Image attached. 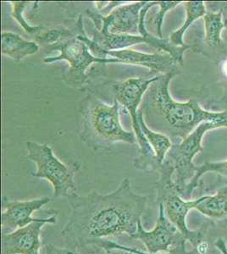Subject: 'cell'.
Masks as SVG:
<instances>
[{"label": "cell", "mask_w": 227, "mask_h": 254, "mask_svg": "<svg viewBox=\"0 0 227 254\" xmlns=\"http://www.w3.org/2000/svg\"><path fill=\"white\" fill-rule=\"evenodd\" d=\"M57 213L2 235V254H40L41 233L46 224L57 223Z\"/></svg>", "instance_id": "obj_12"}, {"label": "cell", "mask_w": 227, "mask_h": 254, "mask_svg": "<svg viewBox=\"0 0 227 254\" xmlns=\"http://www.w3.org/2000/svg\"><path fill=\"white\" fill-rule=\"evenodd\" d=\"M147 1L120 5L104 16L97 9H86V14L92 20L95 29L104 35L139 34L140 11Z\"/></svg>", "instance_id": "obj_10"}, {"label": "cell", "mask_w": 227, "mask_h": 254, "mask_svg": "<svg viewBox=\"0 0 227 254\" xmlns=\"http://www.w3.org/2000/svg\"><path fill=\"white\" fill-rule=\"evenodd\" d=\"M45 254H80V253L70 248H60L52 244H47Z\"/></svg>", "instance_id": "obj_24"}, {"label": "cell", "mask_w": 227, "mask_h": 254, "mask_svg": "<svg viewBox=\"0 0 227 254\" xmlns=\"http://www.w3.org/2000/svg\"><path fill=\"white\" fill-rule=\"evenodd\" d=\"M192 208L214 220L227 217V186L220 188L213 196H204L192 200Z\"/></svg>", "instance_id": "obj_16"}, {"label": "cell", "mask_w": 227, "mask_h": 254, "mask_svg": "<svg viewBox=\"0 0 227 254\" xmlns=\"http://www.w3.org/2000/svg\"><path fill=\"white\" fill-rule=\"evenodd\" d=\"M98 249H103L105 254H143L142 251L134 248H129L120 245L111 241H101L96 247Z\"/></svg>", "instance_id": "obj_23"}, {"label": "cell", "mask_w": 227, "mask_h": 254, "mask_svg": "<svg viewBox=\"0 0 227 254\" xmlns=\"http://www.w3.org/2000/svg\"><path fill=\"white\" fill-rule=\"evenodd\" d=\"M138 121L142 131L155 153L156 160L158 165H162L168 151L170 150L172 146V142L168 136L162 133L153 131L148 127L144 121V113L140 109L138 110Z\"/></svg>", "instance_id": "obj_18"}, {"label": "cell", "mask_w": 227, "mask_h": 254, "mask_svg": "<svg viewBox=\"0 0 227 254\" xmlns=\"http://www.w3.org/2000/svg\"><path fill=\"white\" fill-rule=\"evenodd\" d=\"M105 55L111 58L117 59L125 64H133L146 67L154 75H164L173 73L177 75L181 71V66L176 63L170 55L167 54H146L136 51L134 49H127L121 50L108 51Z\"/></svg>", "instance_id": "obj_13"}, {"label": "cell", "mask_w": 227, "mask_h": 254, "mask_svg": "<svg viewBox=\"0 0 227 254\" xmlns=\"http://www.w3.org/2000/svg\"><path fill=\"white\" fill-rule=\"evenodd\" d=\"M208 172H215L221 177L227 178V160L221 162H205L203 165L198 166L197 173L194 178L187 185L185 190L184 195L182 196L184 199H189L193 190L199 188V182L202 176Z\"/></svg>", "instance_id": "obj_20"}, {"label": "cell", "mask_w": 227, "mask_h": 254, "mask_svg": "<svg viewBox=\"0 0 227 254\" xmlns=\"http://www.w3.org/2000/svg\"><path fill=\"white\" fill-rule=\"evenodd\" d=\"M144 243L147 253L157 254L169 253L187 243L186 237L170 220L167 218L164 206L158 204V217L155 226L151 231H146L142 222L138 224V231L132 237Z\"/></svg>", "instance_id": "obj_11"}, {"label": "cell", "mask_w": 227, "mask_h": 254, "mask_svg": "<svg viewBox=\"0 0 227 254\" xmlns=\"http://www.w3.org/2000/svg\"><path fill=\"white\" fill-rule=\"evenodd\" d=\"M159 75L153 77H133L125 81L89 83L83 89L92 93L106 91L113 100H116L129 112L133 130L137 137V143L139 147V154L134 159L133 166L139 171H158L161 167L156 160L154 151L142 131L138 121V108L141 105L144 94L150 84L156 81Z\"/></svg>", "instance_id": "obj_4"}, {"label": "cell", "mask_w": 227, "mask_h": 254, "mask_svg": "<svg viewBox=\"0 0 227 254\" xmlns=\"http://www.w3.org/2000/svg\"><path fill=\"white\" fill-rule=\"evenodd\" d=\"M158 172L159 176L155 183L156 201L158 204H163L167 218L194 248L205 240L208 225H203L197 231H192L187 227L186 220L187 214L193 210L192 200L184 199L178 193L174 182L175 170L169 162L164 160Z\"/></svg>", "instance_id": "obj_6"}, {"label": "cell", "mask_w": 227, "mask_h": 254, "mask_svg": "<svg viewBox=\"0 0 227 254\" xmlns=\"http://www.w3.org/2000/svg\"><path fill=\"white\" fill-rule=\"evenodd\" d=\"M227 127L221 122H204L179 143H174L168 151L164 160L169 162L175 170L174 182L175 188L182 197L187 185L194 178L198 166L193 164L194 157L204 150L202 141L210 130Z\"/></svg>", "instance_id": "obj_9"}, {"label": "cell", "mask_w": 227, "mask_h": 254, "mask_svg": "<svg viewBox=\"0 0 227 254\" xmlns=\"http://www.w3.org/2000/svg\"><path fill=\"white\" fill-rule=\"evenodd\" d=\"M113 102L111 105L106 104L90 92L80 101V139L92 150H109L118 142L137 143L135 132L121 126V104Z\"/></svg>", "instance_id": "obj_3"}, {"label": "cell", "mask_w": 227, "mask_h": 254, "mask_svg": "<svg viewBox=\"0 0 227 254\" xmlns=\"http://www.w3.org/2000/svg\"><path fill=\"white\" fill-rule=\"evenodd\" d=\"M39 51V45L34 41H27L14 32H3L1 34V52L15 62L22 61Z\"/></svg>", "instance_id": "obj_15"}, {"label": "cell", "mask_w": 227, "mask_h": 254, "mask_svg": "<svg viewBox=\"0 0 227 254\" xmlns=\"http://www.w3.org/2000/svg\"><path fill=\"white\" fill-rule=\"evenodd\" d=\"M181 3L182 2H181V1H158L157 6L159 7V11L156 14L155 16L153 17V20H152V25H153V28L155 30L156 37L159 38H164L161 30H162V25H163V21H164V15L170 9H174L176 6L181 4Z\"/></svg>", "instance_id": "obj_22"}, {"label": "cell", "mask_w": 227, "mask_h": 254, "mask_svg": "<svg viewBox=\"0 0 227 254\" xmlns=\"http://www.w3.org/2000/svg\"><path fill=\"white\" fill-rule=\"evenodd\" d=\"M184 4L186 8V20L179 29L170 34L169 38L170 42L175 46H187V44H185L183 38L187 30L195 20L204 17L207 14L206 7L203 1H187L185 2Z\"/></svg>", "instance_id": "obj_17"}, {"label": "cell", "mask_w": 227, "mask_h": 254, "mask_svg": "<svg viewBox=\"0 0 227 254\" xmlns=\"http://www.w3.org/2000/svg\"><path fill=\"white\" fill-rule=\"evenodd\" d=\"M195 250V249H194ZM196 254H222V252L220 251L219 249H212V248H210L207 252H204V253H199V252L196 251Z\"/></svg>", "instance_id": "obj_27"}, {"label": "cell", "mask_w": 227, "mask_h": 254, "mask_svg": "<svg viewBox=\"0 0 227 254\" xmlns=\"http://www.w3.org/2000/svg\"><path fill=\"white\" fill-rule=\"evenodd\" d=\"M215 245H216V249H219L220 251L222 252V254H227V243H226V241L223 238H222V237L219 238L216 241V243H215Z\"/></svg>", "instance_id": "obj_25"}, {"label": "cell", "mask_w": 227, "mask_h": 254, "mask_svg": "<svg viewBox=\"0 0 227 254\" xmlns=\"http://www.w3.org/2000/svg\"><path fill=\"white\" fill-rule=\"evenodd\" d=\"M26 148L28 151L26 159L37 165V171L32 176L48 180L52 184L54 199L61 196L68 198L72 194L77 193L74 177L80 171V163L65 164L61 162L55 156L52 147L47 143L27 142Z\"/></svg>", "instance_id": "obj_7"}, {"label": "cell", "mask_w": 227, "mask_h": 254, "mask_svg": "<svg viewBox=\"0 0 227 254\" xmlns=\"http://www.w3.org/2000/svg\"><path fill=\"white\" fill-rule=\"evenodd\" d=\"M146 15V12H140L139 35H104L94 28L93 37L90 39L84 32V27L80 28L78 35L80 39L86 43L92 55L102 60L108 59L105 55V53L108 51L127 49L130 47L142 44H148L159 52H164L172 58H176L181 53L180 47L174 45L169 38H159L149 32L145 24Z\"/></svg>", "instance_id": "obj_8"}, {"label": "cell", "mask_w": 227, "mask_h": 254, "mask_svg": "<svg viewBox=\"0 0 227 254\" xmlns=\"http://www.w3.org/2000/svg\"><path fill=\"white\" fill-rule=\"evenodd\" d=\"M204 42L209 45L210 48H219L223 45L222 33L223 29L226 28L223 15L221 10L216 13L207 12V14L204 15Z\"/></svg>", "instance_id": "obj_19"}, {"label": "cell", "mask_w": 227, "mask_h": 254, "mask_svg": "<svg viewBox=\"0 0 227 254\" xmlns=\"http://www.w3.org/2000/svg\"><path fill=\"white\" fill-rule=\"evenodd\" d=\"M72 212L61 234L68 248L78 252L97 249L105 237L127 234L133 237L141 222L148 198L136 193L128 178L114 191L92 190L85 196L68 197Z\"/></svg>", "instance_id": "obj_1"}, {"label": "cell", "mask_w": 227, "mask_h": 254, "mask_svg": "<svg viewBox=\"0 0 227 254\" xmlns=\"http://www.w3.org/2000/svg\"><path fill=\"white\" fill-rule=\"evenodd\" d=\"M53 199L49 196H43L35 199L9 201L4 197L1 216L3 232H11L39 220V218H33L32 214L52 202Z\"/></svg>", "instance_id": "obj_14"}, {"label": "cell", "mask_w": 227, "mask_h": 254, "mask_svg": "<svg viewBox=\"0 0 227 254\" xmlns=\"http://www.w3.org/2000/svg\"><path fill=\"white\" fill-rule=\"evenodd\" d=\"M83 24L82 15H78L77 20L71 24L72 32L65 36L55 44L43 48V51L49 53L59 51L60 55L55 57H45L43 62L54 63L56 61H66L68 62L69 69L63 75V80L70 87L82 90L86 87L89 80L87 69L92 64H122L117 59H98L95 57L90 51L86 43L80 39L78 32L80 26Z\"/></svg>", "instance_id": "obj_5"}, {"label": "cell", "mask_w": 227, "mask_h": 254, "mask_svg": "<svg viewBox=\"0 0 227 254\" xmlns=\"http://www.w3.org/2000/svg\"><path fill=\"white\" fill-rule=\"evenodd\" d=\"M222 73L224 74L225 76L227 78V60L222 63Z\"/></svg>", "instance_id": "obj_28"}, {"label": "cell", "mask_w": 227, "mask_h": 254, "mask_svg": "<svg viewBox=\"0 0 227 254\" xmlns=\"http://www.w3.org/2000/svg\"><path fill=\"white\" fill-rule=\"evenodd\" d=\"M222 3V7H221V11H222V15H223V20H224L225 26L226 29L227 30V2Z\"/></svg>", "instance_id": "obj_26"}, {"label": "cell", "mask_w": 227, "mask_h": 254, "mask_svg": "<svg viewBox=\"0 0 227 254\" xmlns=\"http://www.w3.org/2000/svg\"><path fill=\"white\" fill-rule=\"evenodd\" d=\"M11 5L13 6V11H12V16L15 19L18 23L20 24L21 27L25 30V32H28L29 34L38 35L42 31L45 29V27L43 26H30L24 19L22 13L26 9L27 6L30 5V2H25V1H12L10 2Z\"/></svg>", "instance_id": "obj_21"}, {"label": "cell", "mask_w": 227, "mask_h": 254, "mask_svg": "<svg viewBox=\"0 0 227 254\" xmlns=\"http://www.w3.org/2000/svg\"><path fill=\"white\" fill-rule=\"evenodd\" d=\"M175 75L173 73L159 75L144 94L139 109L151 130L172 140H183L204 122H221L227 127V110L208 111L194 99L175 101L169 92V85Z\"/></svg>", "instance_id": "obj_2"}]
</instances>
